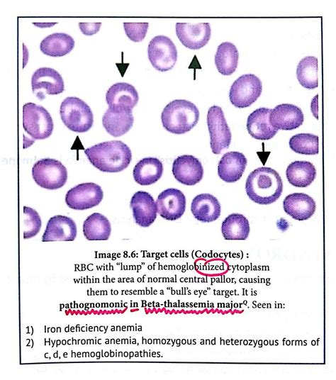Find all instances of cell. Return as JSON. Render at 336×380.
Masks as SVG:
<instances>
[{
  "label": "cell",
  "mask_w": 336,
  "mask_h": 380,
  "mask_svg": "<svg viewBox=\"0 0 336 380\" xmlns=\"http://www.w3.org/2000/svg\"><path fill=\"white\" fill-rule=\"evenodd\" d=\"M84 153L94 167L107 173L123 171L132 160L130 147L121 140L100 142L86 149Z\"/></svg>",
  "instance_id": "1"
},
{
  "label": "cell",
  "mask_w": 336,
  "mask_h": 380,
  "mask_svg": "<svg viewBox=\"0 0 336 380\" xmlns=\"http://www.w3.org/2000/svg\"><path fill=\"white\" fill-rule=\"evenodd\" d=\"M245 190L248 197L254 203L268 205L281 196L283 181L275 169L267 167H258L247 177Z\"/></svg>",
  "instance_id": "2"
},
{
  "label": "cell",
  "mask_w": 336,
  "mask_h": 380,
  "mask_svg": "<svg viewBox=\"0 0 336 380\" xmlns=\"http://www.w3.org/2000/svg\"><path fill=\"white\" fill-rule=\"evenodd\" d=\"M199 111L196 106L185 99H175L164 108L161 121L166 130L174 134H184L198 123Z\"/></svg>",
  "instance_id": "3"
},
{
  "label": "cell",
  "mask_w": 336,
  "mask_h": 380,
  "mask_svg": "<svg viewBox=\"0 0 336 380\" xmlns=\"http://www.w3.org/2000/svg\"><path fill=\"white\" fill-rule=\"evenodd\" d=\"M60 114L63 123L73 132L85 133L93 125V113L89 105L79 98H65L61 103Z\"/></svg>",
  "instance_id": "4"
},
{
  "label": "cell",
  "mask_w": 336,
  "mask_h": 380,
  "mask_svg": "<svg viewBox=\"0 0 336 380\" xmlns=\"http://www.w3.org/2000/svg\"><path fill=\"white\" fill-rule=\"evenodd\" d=\"M23 127L34 140H43L51 135L54 124L43 106L29 102L23 106Z\"/></svg>",
  "instance_id": "5"
},
{
  "label": "cell",
  "mask_w": 336,
  "mask_h": 380,
  "mask_svg": "<svg viewBox=\"0 0 336 380\" xmlns=\"http://www.w3.org/2000/svg\"><path fill=\"white\" fill-rule=\"evenodd\" d=\"M32 177L35 182L42 188L55 190L65 184L67 171L61 162L52 158H44L33 164Z\"/></svg>",
  "instance_id": "6"
},
{
  "label": "cell",
  "mask_w": 336,
  "mask_h": 380,
  "mask_svg": "<svg viewBox=\"0 0 336 380\" xmlns=\"http://www.w3.org/2000/svg\"><path fill=\"white\" fill-rule=\"evenodd\" d=\"M262 91V84L259 77L253 74H243L233 83L229 93L230 101L237 108H245L259 98Z\"/></svg>",
  "instance_id": "7"
},
{
  "label": "cell",
  "mask_w": 336,
  "mask_h": 380,
  "mask_svg": "<svg viewBox=\"0 0 336 380\" xmlns=\"http://www.w3.org/2000/svg\"><path fill=\"white\" fill-rule=\"evenodd\" d=\"M207 125L212 152L218 155L223 150L229 147L232 137L223 111L220 106L214 105L209 108L207 113Z\"/></svg>",
  "instance_id": "8"
},
{
  "label": "cell",
  "mask_w": 336,
  "mask_h": 380,
  "mask_svg": "<svg viewBox=\"0 0 336 380\" xmlns=\"http://www.w3.org/2000/svg\"><path fill=\"white\" fill-rule=\"evenodd\" d=\"M148 59L157 70H170L177 60V50L172 40L164 35L154 37L148 45Z\"/></svg>",
  "instance_id": "9"
},
{
  "label": "cell",
  "mask_w": 336,
  "mask_h": 380,
  "mask_svg": "<svg viewBox=\"0 0 336 380\" xmlns=\"http://www.w3.org/2000/svg\"><path fill=\"white\" fill-rule=\"evenodd\" d=\"M103 197V192L99 185L93 182L82 183L67 192L65 202L72 209L85 210L99 205Z\"/></svg>",
  "instance_id": "10"
},
{
  "label": "cell",
  "mask_w": 336,
  "mask_h": 380,
  "mask_svg": "<svg viewBox=\"0 0 336 380\" xmlns=\"http://www.w3.org/2000/svg\"><path fill=\"white\" fill-rule=\"evenodd\" d=\"M176 34L186 48L191 50H198L208 43L211 30L208 23L196 24L177 23Z\"/></svg>",
  "instance_id": "11"
},
{
  "label": "cell",
  "mask_w": 336,
  "mask_h": 380,
  "mask_svg": "<svg viewBox=\"0 0 336 380\" xmlns=\"http://www.w3.org/2000/svg\"><path fill=\"white\" fill-rule=\"evenodd\" d=\"M159 216L168 220L180 218L186 209V197L177 189L169 188L162 191L156 201Z\"/></svg>",
  "instance_id": "12"
},
{
  "label": "cell",
  "mask_w": 336,
  "mask_h": 380,
  "mask_svg": "<svg viewBox=\"0 0 336 380\" xmlns=\"http://www.w3.org/2000/svg\"><path fill=\"white\" fill-rule=\"evenodd\" d=\"M172 174L179 183L193 186L201 181L203 168L200 160L193 155H181L172 163Z\"/></svg>",
  "instance_id": "13"
},
{
  "label": "cell",
  "mask_w": 336,
  "mask_h": 380,
  "mask_svg": "<svg viewBox=\"0 0 336 380\" xmlns=\"http://www.w3.org/2000/svg\"><path fill=\"white\" fill-rule=\"evenodd\" d=\"M269 121L270 125L278 130H291L303 124L304 115L298 106L283 104L271 109Z\"/></svg>",
  "instance_id": "14"
},
{
  "label": "cell",
  "mask_w": 336,
  "mask_h": 380,
  "mask_svg": "<svg viewBox=\"0 0 336 380\" xmlns=\"http://www.w3.org/2000/svg\"><path fill=\"white\" fill-rule=\"evenodd\" d=\"M130 207L136 224L141 227L150 226L157 218V204L148 192H135L130 199Z\"/></svg>",
  "instance_id": "15"
},
{
  "label": "cell",
  "mask_w": 336,
  "mask_h": 380,
  "mask_svg": "<svg viewBox=\"0 0 336 380\" xmlns=\"http://www.w3.org/2000/svg\"><path fill=\"white\" fill-rule=\"evenodd\" d=\"M31 87L38 97L42 94V90H45L46 94L56 95L65 89L64 81L60 74L50 67H40L34 72L31 77Z\"/></svg>",
  "instance_id": "16"
},
{
  "label": "cell",
  "mask_w": 336,
  "mask_h": 380,
  "mask_svg": "<svg viewBox=\"0 0 336 380\" xmlns=\"http://www.w3.org/2000/svg\"><path fill=\"white\" fill-rule=\"evenodd\" d=\"M77 234V225L71 218L57 215L48 220L42 241H73Z\"/></svg>",
  "instance_id": "17"
},
{
  "label": "cell",
  "mask_w": 336,
  "mask_h": 380,
  "mask_svg": "<svg viewBox=\"0 0 336 380\" xmlns=\"http://www.w3.org/2000/svg\"><path fill=\"white\" fill-rule=\"evenodd\" d=\"M133 111L130 109L108 108L102 117L103 128L113 137L127 133L133 127Z\"/></svg>",
  "instance_id": "18"
},
{
  "label": "cell",
  "mask_w": 336,
  "mask_h": 380,
  "mask_svg": "<svg viewBox=\"0 0 336 380\" xmlns=\"http://www.w3.org/2000/svg\"><path fill=\"white\" fill-rule=\"evenodd\" d=\"M247 164V160L242 152H228L218 162V175L225 182H235L242 177Z\"/></svg>",
  "instance_id": "19"
},
{
  "label": "cell",
  "mask_w": 336,
  "mask_h": 380,
  "mask_svg": "<svg viewBox=\"0 0 336 380\" xmlns=\"http://www.w3.org/2000/svg\"><path fill=\"white\" fill-rule=\"evenodd\" d=\"M139 96L135 88L127 82L113 84L106 94L108 108L132 110L138 104Z\"/></svg>",
  "instance_id": "20"
},
{
  "label": "cell",
  "mask_w": 336,
  "mask_h": 380,
  "mask_svg": "<svg viewBox=\"0 0 336 380\" xmlns=\"http://www.w3.org/2000/svg\"><path fill=\"white\" fill-rule=\"evenodd\" d=\"M284 211L298 220L309 219L315 213L316 205L312 197L304 193H293L283 201Z\"/></svg>",
  "instance_id": "21"
},
{
  "label": "cell",
  "mask_w": 336,
  "mask_h": 380,
  "mask_svg": "<svg viewBox=\"0 0 336 380\" xmlns=\"http://www.w3.org/2000/svg\"><path fill=\"white\" fill-rule=\"evenodd\" d=\"M270 108H259L247 117V129L249 134L257 140H267L271 139L278 132L269 121Z\"/></svg>",
  "instance_id": "22"
},
{
  "label": "cell",
  "mask_w": 336,
  "mask_h": 380,
  "mask_svg": "<svg viewBox=\"0 0 336 380\" xmlns=\"http://www.w3.org/2000/svg\"><path fill=\"white\" fill-rule=\"evenodd\" d=\"M191 211L198 220L210 223L220 217L221 207L216 197L210 194H201L192 200Z\"/></svg>",
  "instance_id": "23"
},
{
  "label": "cell",
  "mask_w": 336,
  "mask_h": 380,
  "mask_svg": "<svg viewBox=\"0 0 336 380\" xmlns=\"http://www.w3.org/2000/svg\"><path fill=\"white\" fill-rule=\"evenodd\" d=\"M162 173V162L152 157L140 160L133 170L134 180L142 186L155 184L161 178Z\"/></svg>",
  "instance_id": "24"
},
{
  "label": "cell",
  "mask_w": 336,
  "mask_h": 380,
  "mask_svg": "<svg viewBox=\"0 0 336 380\" xmlns=\"http://www.w3.org/2000/svg\"><path fill=\"white\" fill-rule=\"evenodd\" d=\"M74 40L65 33H55L45 37L40 43L41 52L51 57H62L70 52Z\"/></svg>",
  "instance_id": "25"
},
{
  "label": "cell",
  "mask_w": 336,
  "mask_h": 380,
  "mask_svg": "<svg viewBox=\"0 0 336 380\" xmlns=\"http://www.w3.org/2000/svg\"><path fill=\"white\" fill-rule=\"evenodd\" d=\"M286 176L288 181L296 187H307L314 181L316 169L308 161H295L287 167Z\"/></svg>",
  "instance_id": "26"
},
{
  "label": "cell",
  "mask_w": 336,
  "mask_h": 380,
  "mask_svg": "<svg viewBox=\"0 0 336 380\" xmlns=\"http://www.w3.org/2000/svg\"><path fill=\"white\" fill-rule=\"evenodd\" d=\"M111 232L109 220L100 213L91 214L83 223V233L88 240H107Z\"/></svg>",
  "instance_id": "27"
},
{
  "label": "cell",
  "mask_w": 336,
  "mask_h": 380,
  "mask_svg": "<svg viewBox=\"0 0 336 380\" xmlns=\"http://www.w3.org/2000/svg\"><path fill=\"white\" fill-rule=\"evenodd\" d=\"M239 53L236 46L230 42H223L217 48L215 64L218 71L223 75L234 73L238 64Z\"/></svg>",
  "instance_id": "28"
},
{
  "label": "cell",
  "mask_w": 336,
  "mask_h": 380,
  "mask_svg": "<svg viewBox=\"0 0 336 380\" xmlns=\"http://www.w3.org/2000/svg\"><path fill=\"white\" fill-rule=\"evenodd\" d=\"M247 218L240 213H232L225 218L221 225L223 238L228 240H244L250 234Z\"/></svg>",
  "instance_id": "29"
},
{
  "label": "cell",
  "mask_w": 336,
  "mask_h": 380,
  "mask_svg": "<svg viewBox=\"0 0 336 380\" xmlns=\"http://www.w3.org/2000/svg\"><path fill=\"white\" fill-rule=\"evenodd\" d=\"M297 79L300 84L308 89H313L318 86V58L307 56L298 62L296 69Z\"/></svg>",
  "instance_id": "30"
},
{
  "label": "cell",
  "mask_w": 336,
  "mask_h": 380,
  "mask_svg": "<svg viewBox=\"0 0 336 380\" xmlns=\"http://www.w3.org/2000/svg\"><path fill=\"white\" fill-rule=\"evenodd\" d=\"M290 148L295 152L306 155L319 152L318 136L310 133H298L293 135L289 142Z\"/></svg>",
  "instance_id": "31"
},
{
  "label": "cell",
  "mask_w": 336,
  "mask_h": 380,
  "mask_svg": "<svg viewBox=\"0 0 336 380\" xmlns=\"http://www.w3.org/2000/svg\"><path fill=\"white\" fill-rule=\"evenodd\" d=\"M41 218L38 213L28 206L23 208V239H29L35 236L41 228Z\"/></svg>",
  "instance_id": "32"
},
{
  "label": "cell",
  "mask_w": 336,
  "mask_h": 380,
  "mask_svg": "<svg viewBox=\"0 0 336 380\" xmlns=\"http://www.w3.org/2000/svg\"><path fill=\"white\" fill-rule=\"evenodd\" d=\"M148 27V23H123L127 36L135 43L141 42L145 38Z\"/></svg>",
  "instance_id": "33"
},
{
  "label": "cell",
  "mask_w": 336,
  "mask_h": 380,
  "mask_svg": "<svg viewBox=\"0 0 336 380\" xmlns=\"http://www.w3.org/2000/svg\"><path fill=\"white\" fill-rule=\"evenodd\" d=\"M101 23H79V27L84 35H92L100 30Z\"/></svg>",
  "instance_id": "34"
},
{
  "label": "cell",
  "mask_w": 336,
  "mask_h": 380,
  "mask_svg": "<svg viewBox=\"0 0 336 380\" xmlns=\"http://www.w3.org/2000/svg\"><path fill=\"white\" fill-rule=\"evenodd\" d=\"M318 95H316L315 96H314L311 102V105H310L312 113L316 118H318Z\"/></svg>",
  "instance_id": "35"
}]
</instances>
